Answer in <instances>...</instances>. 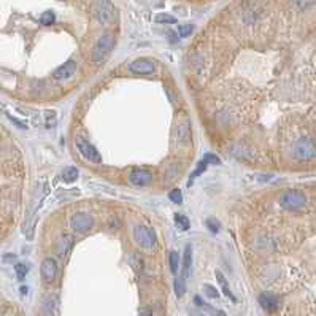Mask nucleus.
Wrapping results in <instances>:
<instances>
[{
    "instance_id": "f257e3e1",
    "label": "nucleus",
    "mask_w": 316,
    "mask_h": 316,
    "mask_svg": "<svg viewBox=\"0 0 316 316\" xmlns=\"http://www.w3.org/2000/svg\"><path fill=\"white\" fill-rule=\"evenodd\" d=\"M291 154L296 161L308 162L316 157V145L308 137H300L291 146Z\"/></svg>"
},
{
    "instance_id": "f03ea898",
    "label": "nucleus",
    "mask_w": 316,
    "mask_h": 316,
    "mask_svg": "<svg viewBox=\"0 0 316 316\" xmlns=\"http://www.w3.org/2000/svg\"><path fill=\"white\" fill-rule=\"evenodd\" d=\"M134 240L143 250H153L154 246H156V243H157L154 230L146 227V226H135V229H134Z\"/></svg>"
},
{
    "instance_id": "7ed1b4c3",
    "label": "nucleus",
    "mask_w": 316,
    "mask_h": 316,
    "mask_svg": "<svg viewBox=\"0 0 316 316\" xmlns=\"http://www.w3.org/2000/svg\"><path fill=\"white\" fill-rule=\"evenodd\" d=\"M305 203H307V197L304 192H300V191H286L280 197V205L284 210L296 212V210L304 208Z\"/></svg>"
},
{
    "instance_id": "20e7f679",
    "label": "nucleus",
    "mask_w": 316,
    "mask_h": 316,
    "mask_svg": "<svg viewBox=\"0 0 316 316\" xmlns=\"http://www.w3.org/2000/svg\"><path fill=\"white\" fill-rule=\"evenodd\" d=\"M95 18L102 24H113L116 21V8L110 0H97V4L94 7Z\"/></svg>"
},
{
    "instance_id": "39448f33",
    "label": "nucleus",
    "mask_w": 316,
    "mask_h": 316,
    "mask_svg": "<svg viewBox=\"0 0 316 316\" xmlns=\"http://www.w3.org/2000/svg\"><path fill=\"white\" fill-rule=\"evenodd\" d=\"M115 43H116V38L112 34H103L97 40V43H95V46L92 49V59L97 62L102 61L107 54L115 48Z\"/></svg>"
},
{
    "instance_id": "423d86ee",
    "label": "nucleus",
    "mask_w": 316,
    "mask_h": 316,
    "mask_svg": "<svg viewBox=\"0 0 316 316\" xmlns=\"http://www.w3.org/2000/svg\"><path fill=\"white\" fill-rule=\"evenodd\" d=\"M76 148L80 151V154L83 156L85 159L91 161V162H95L99 164L102 162V156L97 149H95V146H92L86 139H83V137H78L76 139Z\"/></svg>"
},
{
    "instance_id": "0eeeda50",
    "label": "nucleus",
    "mask_w": 316,
    "mask_h": 316,
    "mask_svg": "<svg viewBox=\"0 0 316 316\" xmlns=\"http://www.w3.org/2000/svg\"><path fill=\"white\" fill-rule=\"evenodd\" d=\"M70 226L75 232H80V233H86L88 230L92 229L94 226V219L91 215L85 213V212H78L72 216V221H70Z\"/></svg>"
},
{
    "instance_id": "6e6552de",
    "label": "nucleus",
    "mask_w": 316,
    "mask_h": 316,
    "mask_svg": "<svg viewBox=\"0 0 316 316\" xmlns=\"http://www.w3.org/2000/svg\"><path fill=\"white\" fill-rule=\"evenodd\" d=\"M129 70L135 75H151L154 73L156 65L151 59L142 58V59H135L129 64Z\"/></svg>"
},
{
    "instance_id": "1a4fd4ad",
    "label": "nucleus",
    "mask_w": 316,
    "mask_h": 316,
    "mask_svg": "<svg viewBox=\"0 0 316 316\" xmlns=\"http://www.w3.org/2000/svg\"><path fill=\"white\" fill-rule=\"evenodd\" d=\"M173 142H176L180 146L189 145V142H191V126H189L188 119L180 122V124L173 129Z\"/></svg>"
},
{
    "instance_id": "9d476101",
    "label": "nucleus",
    "mask_w": 316,
    "mask_h": 316,
    "mask_svg": "<svg viewBox=\"0 0 316 316\" xmlns=\"http://www.w3.org/2000/svg\"><path fill=\"white\" fill-rule=\"evenodd\" d=\"M129 180L135 186H148L153 181V173L146 169H134L129 173Z\"/></svg>"
},
{
    "instance_id": "9b49d317",
    "label": "nucleus",
    "mask_w": 316,
    "mask_h": 316,
    "mask_svg": "<svg viewBox=\"0 0 316 316\" xmlns=\"http://www.w3.org/2000/svg\"><path fill=\"white\" fill-rule=\"evenodd\" d=\"M61 300L56 294H49L43 300V314L45 316H59Z\"/></svg>"
},
{
    "instance_id": "f8f14e48",
    "label": "nucleus",
    "mask_w": 316,
    "mask_h": 316,
    "mask_svg": "<svg viewBox=\"0 0 316 316\" xmlns=\"http://www.w3.org/2000/svg\"><path fill=\"white\" fill-rule=\"evenodd\" d=\"M58 275V264L52 257H46L42 262V278L46 283H51Z\"/></svg>"
},
{
    "instance_id": "ddd939ff",
    "label": "nucleus",
    "mask_w": 316,
    "mask_h": 316,
    "mask_svg": "<svg viewBox=\"0 0 316 316\" xmlns=\"http://www.w3.org/2000/svg\"><path fill=\"white\" fill-rule=\"evenodd\" d=\"M76 72V62L75 61H67L64 65H61L58 70H54L52 76L56 78L58 81H62V80H68L72 78Z\"/></svg>"
},
{
    "instance_id": "4468645a",
    "label": "nucleus",
    "mask_w": 316,
    "mask_h": 316,
    "mask_svg": "<svg viewBox=\"0 0 316 316\" xmlns=\"http://www.w3.org/2000/svg\"><path fill=\"white\" fill-rule=\"evenodd\" d=\"M259 304L267 311H275L280 305V300H278L277 296L272 294V293H262L259 296Z\"/></svg>"
},
{
    "instance_id": "2eb2a0df",
    "label": "nucleus",
    "mask_w": 316,
    "mask_h": 316,
    "mask_svg": "<svg viewBox=\"0 0 316 316\" xmlns=\"http://www.w3.org/2000/svg\"><path fill=\"white\" fill-rule=\"evenodd\" d=\"M73 246V237L68 235V233H62L61 239L58 240V253L61 257H67V254L70 253Z\"/></svg>"
},
{
    "instance_id": "dca6fc26",
    "label": "nucleus",
    "mask_w": 316,
    "mask_h": 316,
    "mask_svg": "<svg viewBox=\"0 0 316 316\" xmlns=\"http://www.w3.org/2000/svg\"><path fill=\"white\" fill-rule=\"evenodd\" d=\"M196 304L202 308V311H203L205 314H208V316H227L223 310L215 308L213 305L207 304V302H203L200 297H196Z\"/></svg>"
},
{
    "instance_id": "f3484780",
    "label": "nucleus",
    "mask_w": 316,
    "mask_h": 316,
    "mask_svg": "<svg viewBox=\"0 0 316 316\" xmlns=\"http://www.w3.org/2000/svg\"><path fill=\"white\" fill-rule=\"evenodd\" d=\"M191 266H192V250H191V246H186L185 254H183V278L189 277Z\"/></svg>"
},
{
    "instance_id": "a211bd4d",
    "label": "nucleus",
    "mask_w": 316,
    "mask_h": 316,
    "mask_svg": "<svg viewBox=\"0 0 316 316\" xmlns=\"http://www.w3.org/2000/svg\"><path fill=\"white\" fill-rule=\"evenodd\" d=\"M216 280H218V283L221 284V289H223V293H224V296L226 297H229L232 302H237V299H235V296L232 294V291L229 289V286H227V280H226V277L221 273V272H216Z\"/></svg>"
},
{
    "instance_id": "6ab92c4d",
    "label": "nucleus",
    "mask_w": 316,
    "mask_h": 316,
    "mask_svg": "<svg viewBox=\"0 0 316 316\" xmlns=\"http://www.w3.org/2000/svg\"><path fill=\"white\" fill-rule=\"evenodd\" d=\"M129 264L135 272H142L143 270V259L139 253H130L129 254Z\"/></svg>"
},
{
    "instance_id": "aec40b11",
    "label": "nucleus",
    "mask_w": 316,
    "mask_h": 316,
    "mask_svg": "<svg viewBox=\"0 0 316 316\" xmlns=\"http://www.w3.org/2000/svg\"><path fill=\"white\" fill-rule=\"evenodd\" d=\"M78 178V169L76 167H67L64 172H62V180L65 183H72Z\"/></svg>"
},
{
    "instance_id": "412c9836",
    "label": "nucleus",
    "mask_w": 316,
    "mask_h": 316,
    "mask_svg": "<svg viewBox=\"0 0 316 316\" xmlns=\"http://www.w3.org/2000/svg\"><path fill=\"white\" fill-rule=\"evenodd\" d=\"M175 224L180 230H188L189 229V219L183 215H175Z\"/></svg>"
},
{
    "instance_id": "4be33fe9",
    "label": "nucleus",
    "mask_w": 316,
    "mask_h": 316,
    "mask_svg": "<svg viewBox=\"0 0 316 316\" xmlns=\"http://www.w3.org/2000/svg\"><path fill=\"white\" fill-rule=\"evenodd\" d=\"M185 293H186L185 278H176L175 280V294H176V297H183Z\"/></svg>"
},
{
    "instance_id": "5701e85b",
    "label": "nucleus",
    "mask_w": 316,
    "mask_h": 316,
    "mask_svg": "<svg viewBox=\"0 0 316 316\" xmlns=\"http://www.w3.org/2000/svg\"><path fill=\"white\" fill-rule=\"evenodd\" d=\"M169 260H170V269L173 273L178 272V267H180V254H178L176 251H172L170 256H169Z\"/></svg>"
},
{
    "instance_id": "b1692460",
    "label": "nucleus",
    "mask_w": 316,
    "mask_h": 316,
    "mask_svg": "<svg viewBox=\"0 0 316 316\" xmlns=\"http://www.w3.org/2000/svg\"><path fill=\"white\" fill-rule=\"evenodd\" d=\"M154 21L159 24H175L176 22V19L172 15H167V13H161V15L154 18Z\"/></svg>"
},
{
    "instance_id": "393cba45",
    "label": "nucleus",
    "mask_w": 316,
    "mask_h": 316,
    "mask_svg": "<svg viewBox=\"0 0 316 316\" xmlns=\"http://www.w3.org/2000/svg\"><path fill=\"white\" fill-rule=\"evenodd\" d=\"M192 31H194V25L192 24H181L180 27H178V35L180 37H189L192 34Z\"/></svg>"
},
{
    "instance_id": "a878e982",
    "label": "nucleus",
    "mask_w": 316,
    "mask_h": 316,
    "mask_svg": "<svg viewBox=\"0 0 316 316\" xmlns=\"http://www.w3.org/2000/svg\"><path fill=\"white\" fill-rule=\"evenodd\" d=\"M15 272H16V277H18V280L19 281H22L24 278H25V275H27V272H29V269H27V266L25 264H16L15 266Z\"/></svg>"
},
{
    "instance_id": "bb28decb",
    "label": "nucleus",
    "mask_w": 316,
    "mask_h": 316,
    "mask_svg": "<svg viewBox=\"0 0 316 316\" xmlns=\"http://www.w3.org/2000/svg\"><path fill=\"white\" fill-rule=\"evenodd\" d=\"M54 21H56V16H54L52 11H45L42 18H40V22H42L43 25H51Z\"/></svg>"
},
{
    "instance_id": "cd10ccee",
    "label": "nucleus",
    "mask_w": 316,
    "mask_h": 316,
    "mask_svg": "<svg viewBox=\"0 0 316 316\" xmlns=\"http://www.w3.org/2000/svg\"><path fill=\"white\" fill-rule=\"evenodd\" d=\"M203 293H205V296H207L208 299H218L219 297L218 289H216L215 286H212V284H205L203 286Z\"/></svg>"
},
{
    "instance_id": "c85d7f7f",
    "label": "nucleus",
    "mask_w": 316,
    "mask_h": 316,
    "mask_svg": "<svg viewBox=\"0 0 316 316\" xmlns=\"http://www.w3.org/2000/svg\"><path fill=\"white\" fill-rule=\"evenodd\" d=\"M169 199H170L173 203H181L183 196H181L180 189H173V191H170V192H169Z\"/></svg>"
},
{
    "instance_id": "c756f323",
    "label": "nucleus",
    "mask_w": 316,
    "mask_h": 316,
    "mask_svg": "<svg viewBox=\"0 0 316 316\" xmlns=\"http://www.w3.org/2000/svg\"><path fill=\"white\" fill-rule=\"evenodd\" d=\"M205 224H207V227H208V230H210L212 233H218V232H219V227H221V226H219V223L216 221V219H213V218H208Z\"/></svg>"
},
{
    "instance_id": "7c9ffc66",
    "label": "nucleus",
    "mask_w": 316,
    "mask_h": 316,
    "mask_svg": "<svg viewBox=\"0 0 316 316\" xmlns=\"http://www.w3.org/2000/svg\"><path fill=\"white\" fill-rule=\"evenodd\" d=\"M207 167H208V164L205 162V161H200V162H199V166H197V169H196V172L191 175V181H189V185L192 183V180H194L196 176H199V175H200L205 169H207Z\"/></svg>"
},
{
    "instance_id": "2f4dec72",
    "label": "nucleus",
    "mask_w": 316,
    "mask_h": 316,
    "mask_svg": "<svg viewBox=\"0 0 316 316\" xmlns=\"http://www.w3.org/2000/svg\"><path fill=\"white\" fill-rule=\"evenodd\" d=\"M46 127L48 129H51V127H54V126H56V121H58V118H56V113H54V112H46Z\"/></svg>"
},
{
    "instance_id": "473e14b6",
    "label": "nucleus",
    "mask_w": 316,
    "mask_h": 316,
    "mask_svg": "<svg viewBox=\"0 0 316 316\" xmlns=\"http://www.w3.org/2000/svg\"><path fill=\"white\" fill-rule=\"evenodd\" d=\"M313 2H314V0H293L294 7L299 8V10H305V8H308Z\"/></svg>"
},
{
    "instance_id": "72a5a7b5",
    "label": "nucleus",
    "mask_w": 316,
    "mask_h": 316,
    "mask_svg": "<svg viewBox=\"0 0 316 316\" xmlns=\"http://www.w3.org/2000/svg\"><path fill=\"white\" fill-rule=\"evenodd\" d=\"M203 161L207 162L208 166H210V164H215V166H218V164L221 162V161H219V157H218V156H215V154H207V156H205V159H203Z\"/></svg>"
},
{
    "instance_id": "f704fd0d",
    "label": "nucleus",
    "mask_w": 316,
    "mask_h": 316,
    "mask_svg": "<svg viewBox=\"0 0 316 316\" xmlns=\"http://www.w3.org/2000/svg\"><path fill=\"white\" fill-rule=\"evenodd\" d=\"M189 314H191V316H208V314H205L203 311H199V310H196V308H194V310H189Z\"/></svg>"
},
{
    "instance_id": "c9c22d12",
    "label": "nucleus",
    "mask_w": 316,
    "mask_h": 316,
    "mask_svg": "<svg viewBox=\"0 0 316 316\" xmlns=\"http://www.w3.org/2000/svg\"><path fill=\"white\" fill-rule=\"evenodd\" d=\"M139 316H153V311H151L149 308H143V310L139 313Z\"/></svg>"
}]
</instances>
